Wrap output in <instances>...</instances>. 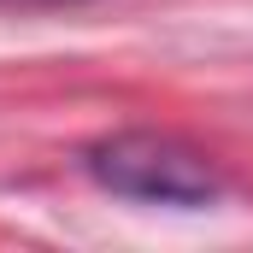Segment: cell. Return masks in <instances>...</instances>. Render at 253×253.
Wrapping results in <instances>:
<instances>
[{
	"instance_id": "cell-1",
	"label": "cell",
	"mask_w": 253,
	"mask_h": 253,
	"mask_svg": "<svg viewBox=\"0 0 253 253\" xmlns=\"http://www.w3.org/2000/svg\"><path fill=\"white\" fill-rule=\"evenodd\" d=\"M83 171L118 200L141 206H212L224 194V171L183 135L165 129H112L83 147Z\"/></svg>"
}]
</instances>
